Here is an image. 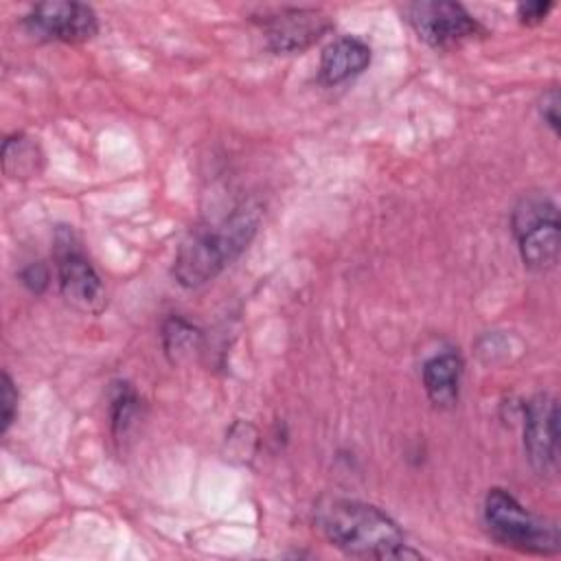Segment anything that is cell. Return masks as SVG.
I'll return each mask as SVG.
<instances>
[{"label": "cell", "instance_id": "8fae6325", "mask_svg": "<svg viewBox=\"0 0 561 561\" xmlns=\"http://www.w3.org/2000/svg\"><path fill=\"white\" fill-rule=\"evenodd\" d=\"M462 377V359L454 353H443L425 362L423 386L430 401L438 408H451L458 401Z\"/></svg>", "mask_w": 561, "mask_h": 561}, {"label": "cell", "instance_id": "3957f363", "mask_svg": "<svg viewBox=\"0 0 561 561\" xmlns=\"http://www.w3.org/2000/svg\"><path fill=\"white\" fill-rule=\"evenodd\" d=\"M484 524L495 541L528 554H557L559 528L530 515L508 491L491 489L484 497Z\"/></svg>", "mask_w": 561, "mask_h": 561}, {"label": "cell", "instance_id": "30bf717a", "mask_svg": "<svg viewBox=\"0 0 561 561\" xmlns=\"http://www.w3.org/2000/svg\"><path fill=\"white\" fill-rule=\"evenodd\" d=\"M370 64V48L357 37H337L324 46L320 57V81L337 85L364 72Z\"/></svg>", "mask_w": 561, "mask_h": 561}, {"label": "cell", "instance_id": "ba28073f", "mask_svg": "<svg viewBox=\"0 0 561 561\" xmlns=\"http://www.w3.org/2000/svg\"><path fill=\"white\" fill-rule=\"evenodd\" d=\"M559 447V408L550 394H537L526 405L524 423V449L533 469L543 476L557 465Z\"/></svg>", "mask_w": 561, "mask_h": 561}, {"label": "cell", "instance_id": "6da1fadb", "mask_svg": "<svg viewBox=\"0 0 561 561\" xmlns=\"http://www.w3.org/2000/svg\"><path fill=\"white\" fill-rule=\"evenodd\" d=\"M322 535L344 554L359 559H416L397 522L381 508L357 500H329L318 508Z\"/></svg>", "mask_w": 561, "mask_h": 561}, {"label": "cell", "instance_id": "8992f818", "mask_svg": "<svg viewBox=\"0 0 561 561\" xmlns=\"http://www.w3.org/2000/svg\"><path fill=\"white\" fill-rule=\"evenodd\" d=\"M405 15L416 35L432 48H447L484 31L462 4L449 0L412 2L405 7Z\"/></svg>", "mask_w": 561, "mask_h": 561}, {"label": "cell", "instance_id": "5bb4252c", "mask_svg": "<svg viewBox=\"0 0 561 561\" xmlns=\"http://www.w3.org/2000/svg\"><path fill=\"white\" fill-rule=\"evenodd\" d=\"M162 340H164V351L173 355V359H182L184 355L197 348L202 333L188 322H184L182 318H171L162 329Z\"/></svg>", "mask_w": 561, "mask_h": 561}, {"label": "cell", "instance_id": "9a60e30c", "mask_svg": "<svg viewBox=\"0 0 561 561\" xmlns=\"http://www.w3.org/2000/svg\"><path fill=\"white\" fill-rule=\"evenodd\" d=\"M18 414V390L9 377V373L2 375V416H0V432L7 434L13 419Z\"/></svg>", "mask_w": 561, "mask_h": 561}, {"label": "cell", "instance_id": "7a4b0ae2", "mask_svg": "<svg viewBox=\"0 0 561 561\" xmlns=\"http://www.w3.org/2000/svg\"><path fill=\"white\" fill-rule=\"evenodd\" d=\"M259 210L245 206L232 210L217 224L193 228L173 259V278L182 287H199L230 265L254 239Z\"/></svg>", "mask_w": 561, "mask_h": 561}, {"label": "cell", "instance_id": "4fadbf2b", "mask_svg": "<svg viewBox=\"0 0 561 561\" xmlns=\"http://www.w3.org/2000/svg\"><path fill=\"white\" fill-rule=\"evenodd\" d=\"M138 403H140V399L129 383L123 381V383L114 386L112 401H110V423H112L114 436H123L129 430V425L138 412Z\"/></svg>", "mask_w": 561, "mask_h": 561}, {"label": "cell", "instance_id": "2e32d148", "mask_svg": "<svg viewBox=\"0 0 561 561\" xmlns=\"http://www.w3.org/2000/svg\"><path fill=\"white\" fill-rule=\"evenodd\" d=\"M559 105H561V96H559V90L557 88H550L541 94L539 99V114L541 118L546 121V125L559 134L561 131V116H559Z\"/></svg>", "mask_w": 561, "mask_h": 561}, {"label": "cell", "instance_id": "277c9868", "mask_svg": "<svg viewBox=\"0 0 561 561\" xmlns=\"http://www.w3.org/2000/svg\"><path fill=\"white\" fill-rule=\"evenodd\" d=\"M513 234L526 267L546 272L559 261V213L550 197L533 193L517 202L511 217Z\"/></svg>", "mask_w": 561, "mask_h": 561}, {"label": "cell", "instance_id": "5b68a950", "mask_svg": "<svg viewBox=\"0 0 561 561\" xmlns=\"http://www.w3.org/2000/svg\"><path fill=\"white\" fill-rule=\"evenodd\" d=\"M53 259L59 278V291L66 302L75 309L99 313L105 305V289L72 228L59 226L55 230Z\"/></svg>", "mask_w": 561, "mask_h": 561}, {"label": "cell", "instance_id": "ac0fdd59", "mask_svg": "<svg viewBox=\"0 0 561 561\" xmlns=\"http://www.w3.org/2000/svg\"><path fill=\"white\" fill-rule=\"evenodd\" d=\"M20 278H22V283H24L31 291H42V289L48 285L50 274H48V270H46L42 263H33V265H28V267L22 270Z\"/></svg>", "mask_w": 561, "mask_h": 561}, {"label": "cell", "instance_id": "e0dca14e", "mask_svg": "<svg viewBox=\"0 0 561 561\" xmlns=\"http://www.w3.org/2000/svg\"><path fill=\"white\" fill-rule=\"evenodd\" d=\"M552 9V2H541V0H533V2H522L517 7V18L522 24H539L546 20L548 11Z\"/></svg>", "mask_w": 561, "mask_h": 561}, {"label": "cell", "instance_id": "9c48e42d", "mask_svg": "<svg viewBox=\"0 0 561 561\" xmlns=\"http://www.w3.org/2000/svg\"><path fill=\"white\" fill-rule=\"evenodd\" d=\"M329 28L331 20L318 9H280L263 20V33L274 53H298Z\"/></svg>", "mask_w": 561, "mask_h": 561}, {"label": "cell", "instance_id": "52a82bcc", "mask_svg": "<svg viewBox=\"0 0 561 561\" xmlns=\"http://www.w3.org/2000/svg\"><path fill=\"white\" fill-rule=\"evenodd\" d=\"M28 33L46 39H57L66 44H81L96 35L99 20L92 7L83 2L53 0L39 2L24 18Z\"/></svg>", "mask_w": 561, "mask_h": 561}, {"label": "cell", "instance_id": "7c38bea8", "mask_svg": "<svg viewBox=\"0 0 561 561\" xmlns=\"http://www.w3.org/2000/svg\"><path fill=\"white\" fill-rule=\"evenodd\" d=\"M2 167L9 178H33L42 169L39 145L24 136L13 134L2 145Z\"/></svg>", "mask_w": 561, "mask_h": 561}]
</instances>
